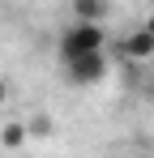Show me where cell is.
Here are the masks:
<instances>
[{
  "mask_svg": "<svg viewBox=\"0 0 154 158\" xmlns=\"http://www.w3.org/2000/svg\"><path fill=\"white\" fill-rule=\"evenodd\" d=\"M107 17V4L103 0H73V22L77 26H99Z\"/></svg>",
  "mask_w": 154,
  "mask_h": 158,
  "instance_id": "cell-4",
  "label": "cell"
},
{
  "mask_svg": "<svg viewBox=\"0 0 154 158\" xmlns=\"http://www.w3.org/2000/svg\"><path fill=\"white\" fill-rule=\"evenodd\" d=\"M111 73V60L107 52H90V56H77L73 64H64V77L73 81V85H94Z\"/></svg>",
  "mask_w": 154,
  "mask_h": 158,
  "instance_id": "cell-2",
  "label": "cell"
},
{
  "mask_svg": "<svg viewBox=\"0 0 154 158\" xmlns=\"http://www.w3.org/2000/svg\"><path fill=\"white\" fill-rule=\"evenodd\" d=\"M120 56H124V64H146V60L154 56V39L137 26L133 34H124V39H120Z\"/></svg>",
  "mask_w": 154,
  "mask_h": 158,
  "instance_id": "cell-3",
  "label": "cell"
},
{
  "mask_svg": "<svg viewBox=\"0 0 154 158\" xmlns=\"http://www.w3.org/2000/svg\"><path fill=\"white\" fill-rule=\"evenodd\" d=\"M9 103V81H0V107Z\"/></svg>",
  "mask_w": 154,
  "mask_h": 158,
  "instance_id": "cell-8",
  "label": "cell"
},
{
  "mask_svg": "<svg viewBox=\"0 0 154 158\" xmlns=\"http://www.w3.org/2000/svg\"><path fill=\"white\" fill-rule=\"evenodd\" d=\"M103 43H107V34H103V26H69L60 30V39H56V52H60V60L64 64H73L77 56H90V52H103Z\"/></svg>",
  "mask_w": 154,
  "mask_h": 158,
  "instance_id": "cell-1",
  "label": "cell"
},
{
  "mask_svg": "<svg viewBox=\"0 0 154 158\" xmlns=\"http://www.w3.org/2000/svg\"><path fill=\"white\" fill-rule=\"evenodd\" d=\"M26 132H30V137H47V132H51V120H47V115H34V120L26 124Z\"/></svg>",
  "mask_w": 154,
  "mask_h": 158,
  "instance_id": "cell-6",
  "label": "cell"
},
{
  "mask_svg": "<svg viewBox=\"0 0 154 158\" xmlns=\"http://www.w3.org/2000/svg\"><path fill=\"white\" fill-rule=\"evenodd\" d=\"M26 141H30L26 124H4V128H0V145H4V150H17V145H26Z\"/></svg>",
  "mask_w": 154,
  "mask_h": 158,
  "instance_id": "cell-5",
  "label": "cell"
},
{
  "mask_svg": "<svg viewBox=\"0 0 154 158\" xmlns=\"http://www.w3.org/2000/svg\"><path fill=\"white\" fill-rule=\"evenodd\" d=\"M141 30H146V34L154 39V13H146V22H141Z\"/></svg>",
  "mask_w": 154,
  "mask_h": 158,
  "instance_id": "cell-7",
  "label": "cell"
}]
</instances>
